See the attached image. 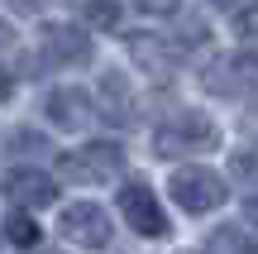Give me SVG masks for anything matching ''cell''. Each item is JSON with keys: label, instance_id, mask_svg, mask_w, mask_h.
I'll return each mask as SVG.
<instances>
[{"label": "cell", "instance_id": "14", "mask_svg": "<svg viewBox=\"0 0 258 254\" xmlns=\"http://www.w3.org/2000/svg\"><path fill=\"white\" fill-rule=\"evenodd\" d=\"M5 240H10V245H19V249L38 245V221L24 216V211H15V216L5 221Z\"/></svg>", "mask_w": 258, "mask_h": 254}, {"label": "cell", "instance_id": "8", "mask_svg": "<svg viewBox=\"0 0 258 254\" xmlns=\"http://www.w3.org/2000/svg\"><path fill=\"white\" fill-rule=\"evenodd\" d=\"M43 53L53 63L82 67V63H91V34L77 24H43Z\"/></svg>", "mask_w": 258, "mask_h": 254}, {"label": "cell", "instance_id": "1", "mask_svg": "<svg viewBox=\"0 0 258 254\" xmlns=\"http://www.w3.org/2000/svg\"><path fill=\"white\" fill-rule=\"evenodd\" d=\"M220 144V130H215L211 115L201 111H177L172 120H163L153 130V154L158 159H182V154H206Z\"/></svg>", "mask_w": 258, "mask_h": 254}, {"label": "cell", "instance_id": "9", "mask_svg": "<svg viewBox=\"0 0 258 254\" xmlns=\"http://www.w3.org/2000/svg\"><path fill=\"white\" fill-rule=\"evenodd\" d=\"M5 197L15 201V207H53L57 201V178H48V173L38 168H15L5 178Z\"/></svg>", "mask_w": 258, "mask_h": 254}, {"label": "cell", "instance_id": "2", "mask_svg": "<svg viewBox=\"0 0 258 254\" xmlns=\"http://www.w3.org/2000/svg\"><path fill=\"white\" fill-rule=\"evenodd\" d=\"M120 168H124V149L110 144V139L82 144V149H72V154L57 159V173H62L67 182H110Z\"/></svg>", "mask_w": 258, "mask_h": 254}, {"label": "cell", "instance_id": "11", "mask_svg": "<svg viewBox=\"0 0 258 254\" xmlns=\"http://www.w3.org/2000/svg\"><path fill=\"white\" fill-rule=\"evenodd\" d=\"M129 53H134L148 72H167V67L182 58V48L167 43V38H158V34H134V38H129Z\"/></svg>", "mask_w": 258, "mask_h": 254}, {"label": "cell", "instance_id": "16", "mask_svg": "<svg viewBox=\"0 0 258 254\" xmlns=\"http://www.w3.org/2000/svg\"><path fill=\"white\" fill-rule=\"evenodd\" d=\"M43 149V139H38L34 130H15V139H10V154H38Z\"/></svg>", "mask_w": 258, "mask_h": 254}, {"label": "cell", "instance_id": "15", "mask_svg": "<svg viewBox=\"0 0 258 254\" xmlns=\"http://www.w3.org/2000/svg\"><path fill=\"white\" fill-rule=\"evenodd\" d=\"M234 29H239V38H249V43H258V5L239 10V19H234Z\"/></svg>", "mask_w": 258, "mask_h": 254}, {"label": "cell", "instance_id": "10", "mask_svg": "<svg viewBox=\"0 0 258 254\" xmlns=\"http://www.w3.org/2000/svg\"><path fill=\"white\" fill-rule=\"evenodd\" d=\"M96 111H101V120H110V125H129L134 120V96H129L124 72H105L101 77V101H96Z\"/></svg>", "mask_w": 258, "mask_h": 254}, {"label": "cell", "instance_id": "18", "mask_svg": "<svg viewBox=\"0 0 258 254\" xmlns=\"http://www.w3.org/2000/svg\"><path fill=\"white\" fill-rule=\"evenodd\" d=\"M15 96V77H10V67L0 63V101H10Z\"/></svg>", "mask_w": 258, "mask_h": 254}, {"label": "cell", "instance_id": "20", "mask_svg": "<svg viewBox=\"0 0 258 254\" xmlns=\"http://www.w3.org/2000/svg\"><path fill=\"white\" fill-rule=\"evenodd\" d=\"M211 5H215V10H234L239 0H211Z\"/></svg>", "mask_w": 258, "mask_h": 254}, {"label": "cell", "instance_id": "7", "mask_svg": "<svg viewBox=\"0 0 258 254\" xmlns=\"http://www.w3.org/2000/svg\"><path fill=\"white\" fill-rule=\"evenodd\" d=\"M43 111H48V120L62 125V130H86L91 115H96V101L82 91V86H57V91H48Z\"/></svg>", "mask_w": 258, "mask_h": 254}, {"label": "cell", "instance_id": "6", "mask_svg": "<svg viewBox=\"0 0 258 254\" xmlns=\"http://www.w3.org/2000/svg\"><path fill=\"white\" fill-rule=\"evenodd\" d=\"M120 216L139 230V235H148V240L167 235V216H163V207H158L153 187H144V182H124L120 187Z\"/></svg>", "mask_w": 258, "mask_h": 254}, {"label": "cell", "instance_id": "13", "mask_svg": "<svg viewBox=\"0 0 258 254\" xmlns=\"http://www.w3.org/2000/svg\"><path fill=\"white\" fill-rule=\"evenodd\" d=\"M82 19L91 29H120V0H86Z\"/></svg>", "mask_w": 258, "mask_h": 254}, {"label": "cell", "instance_id": "17", "mask_svg": "<svg viewBox=\"0 0 258 254\" xmlns=\"http://www.w3.org/2000/svg\"><path fill=\"white\" fill-rule=\"evenodd\" d=\"M144 15H177V0H134Z\"/></svg>", "mask_w": 258, "mask_h": 254}, {"label": "cell", "instance_id": "4", "mask_svg": "<svg viewBox=\"0 0 258 254\" xmlns=\"http://www.w3.org/2000/svg\"><path fill=\"white\" fill-rule=\"evenodd\" d=\"M201 82H206V91H215V96H249L258 91V53H230V58H220V63H211L201 72Z\"/></svg>", "mask_w": 258, "mask_h": 254}, {"label": "cell", "instance_id": "19", "mask_svg": "<svg viewBox=\"0 0 258 254\" xmlns=\"http://www.w3.org/2000/svg\"><path fill=\"white\" fill-rule=\"evenodd\" d=\"M244 216H249V226L258 230V197H249V201H244Z\"/></svg>", "mask_w": 258, "mask_h": 254}, {"label": "cell", "instance_id": "12", "mask_svg": "<svg viewBox=\"0 0 258 254\" xmlns=\"http://www.w3.org/2000/svg\"><path fill=\"white\" fill-rule=\"evenodd\" d=\"M211 249H215V254H258V240H253L244 226H220V230L211 235Z\"/></svg>", "mask_w": 258, "mask_h": 254}, {"label": "cell", "instance_id": "5", "mask_svg": "<svg viewBox=\"0 0 258 254\" xmlns=\"http://www.w3.org/2000/svg\"><path fill=\"white\" fill-rule=\"evenodd\" d=\"M57 230H62V240H72V245H82V249H105L110 245V216H105L96 201H72V207L57 216Z\"/></svg>", "mask_w": 258, "mask_h": 254}, {"label": "cell", "instance_id": "3", "mask_svg": "<svg viewBox=\"0 0 258 254\" xmlns=\"http://www.w3.org/2000/svg\"><path fill=\"white\" fill-rule=\"evenodd\" d=\"M230 197V187H225V178L215 168H182L172 178V201L182 211H191V216H201V211H215L220 201Z\"/></svg>", "mask_w": 258, "mask_h": 254}]
</instances>
